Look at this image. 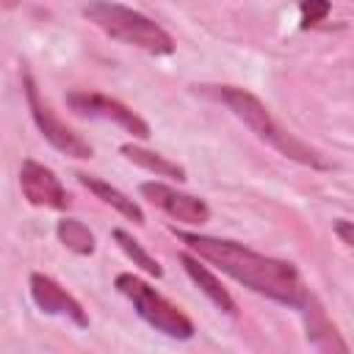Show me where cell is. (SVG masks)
<instances>
[{
  "mask_svg": "<svg viewBox=\"0 0 354 354\" xmlns=\"http://www.w3.org/2000/svg\"><path fill=\"white\" fill-rule=\"evenodd\" d=\"M171 232L188 252H194L199 260L216 266L221 274L232 277L252 293H260V296H266L277 304L293 307V310H304V304L310 301L304 279L293 263L260 254V252H254L238 241H230V238H213V235L188 232V230H177V227H171Z\"/></svg>",
  "mask_w": 354,
  "mask_h": 354,
  "instance_id": "obj_1",
  "label": "cell"
},
{
  "mask_svg": "<svg viewBox=\"0 0 354 354\" xmlns=\"http://www.w3.org/2000/svg\"><path fill=\"white\" fill-rule=\"evenodd\" d=\"M196 91H202L205 97H213L221 105H227L260 141H266L268 147H274L288 160H296V163L310 166V169H318V171L332 169V163L315 147H310L307 141H301L293 133H288V127H282L271 116V111L266 108V102L257 94L241 88V86H196Z\"/></svg>",
  "mask_w": 354,
  "mask_h": 354,
  "instance_id": "obj_2",
  "label": "cell"
},
{
  "mask_svg": "<svg viewBox=\"0 0 354 354\" xmlns=\"http://www.w3.org/2000/svg\"><path fill=\"white\" fill-rule=\"evenodd\" d=\"M83 17L119 44L138 47L149 55H171L174 53V39L169 36V30H163L155 19H149L147 14H141L130 6H122L113 0H88L83 6Z\"/></svg>",
  "mask_w": 354,
  "mask_h": 354,
  "instance_id": "obj_3",
  "label": "cell"
},
{
  "mask_svg": "<svg viewBox=\"0 0 354 354\" xmlns=\"http://www.w3.org/2000/svg\"><path fill=\"white\" fill-rule=\"evenodd\" d=\"M113 285L133 304L138 318L147 321L155 332L174 337V340H191L194 337V321L177 304H171L163 293H158L147 279L124 271V274H116Z\"/></svg>",
  "mask_w": 354,
  "mask_h": 354,
  "instance_id": "obj_4",
  "label": "cell"
},
{
  "mask_svg": "<svg viewBox=\"0 0 354 354\" xmlns=\"http://www.w3.org/2000/svg\"><path fill=\"white\" fill-rule=\"evenodd\" d=\"M22 86H25V100H28L30 116H33L39 133L44 136V141H47L50 147H55L58 152L69 155V158L88 160V158L94 155V147H91L80 133H75L66 122H61V119L55 116V111L41 100L39 86H36V80H33L28 72H25V77H22Z\"/></svg>",
  "mask_w": 354,
  "mask_h": 354,
  "instance_id": "obj_5",
  "label": "cell"
},
{
  "mask_svg": "<svg viewBox=\"0 0 354 354\" xmlns=\"http://www.w3.org/2000/svg\"><path fill=\"white\" fill-rule=\"evenodd\" d=\"M66 105L80 113V116H91V119H105V122H113L119 124L122 130H127L133 138L138 141H147L152 136L147 119H141L133 108H127L122 100L116 97H108V94H100V91H69L66 94Z\"/></svg>",
  "mask_w": 354,
  "mask_h": 354,
  "instance_id": "obj_6",
  "label": "cell"
},
{
  "mask_svg": "<svg viewBox=\"0 0 354 354\" xmlns=\"http://www.w3.org/2000/svg\"><path fill=\"white\" fill-rule=\"evenodd\" d=\"M141 196L149 199L158 210H163L166 216H171L174 221H183L188 227H199L205 221H210V207L205 199L194 196V194H185L174 185H166L160 180H147L138 185Z\"/></svg>",
  "mask_w": 354,
  "mask_h": 354,
  "instance_id": "obj_7",
  "label": "cell"
},
{
  "mask_svg": "<svg viewBox=\"0 0 354 354\" xmlns=\"http://www.w3.org/2000/svg\"><path fill=\"white\" fill-rule=\"evenodd\" d=\"M19 188H22V196L33 207H47V210L69 207V194H66L64 183L58 180V174L33 158L22 160V166H19Z\"/></svg>",
  "mask_w": 354,
  "mask_h": 354,
  "instance_id": "obj_8",
  "label": "cell"
},
{
  "mask_svg": "<svg viewBox=\"0 0 354 354\" xmlns=\"http://www.w3.org/2000/svg\"><path fill=\"white\" fill-rule=\"evenodd\" d=\"M28 285H30V299H33V304H36L44 315L66 318V321H72L77 329H86V326H88V315H86L83 304H80L72 293H66L53 277L41 274V271H33Z\"/></svg>",
  "mask_w": 354,
  "mask_h": 354,
  "instance_id": "obj_9",
  "label": "cell"
},
{
  "mask_svg": "<svg viewBox=\"0 0 354 354\" xmlns=\"http://www.w3.org/2000/svg\"><path fill=\"white\" fill-rule=\"evenodd\" d=\"M180 263L185 268V274L191 277V282L224 313V315H238V304L232 299V293L221 285V279L205 266V260H199L194 252H180Z\"/></svg>",
  "mask_w": 354,
  "mask_h": 354,
  "instance_id": "obj_10",
  "label": "cell"
},
{
  "mask_svg": "<svg viewBox=\"0 0 354 354\" xmlns=\"http://www.w3.org/2000/svg\"><path fill=\"white\" fill-rule=\"evenodd\" d=\"M75 177H77V183H80L83 188H88L97 199H102L105 205H111L116 213H122V216L130 218L133 224H144V221H147L141 205L133 202V199H130L127 194H122L119 188H113L111 183H105V180H100V177H94V174H86V171H77Z\"/></svg>",
  "mask_w": 354,
  "mask_h": 354,
  "instance_id": "obj_11",
  "label": "cell"
},
{
  "mask_svg": "<svg viewBox=\"0 0 354 354\" xmlns=\"http://www.w3.org/2000/svg\"><path fill=\"white\" fill-rule=\"evenodd\" d=\"M119 152H122L130 163L141 166L144 171H152L155 177H169V180H177V183H185V180H188V177H185V169H183L180 163H174V160L163 158L160 152H152V149H147V147H141V144L127 141V144L119 147Z\"/></svg>",
  "mask_w": 354,
  "mask_h": 354,
  "instance_id": "obj_12",
  "label": "cell"
},
{
  "mask_svg": "<svg viewBox=\"0 0 354 354\" xmlns=\"http://www.w3.org/2000/svg\"><path fill=\"white\" fill-rule=\"evenodd\" d=\"M55 235H58V241H61L69 252H75V254H80V257H88V254H94V249H97L94 232H91L83 221H77V218H61V221L55 224Z\"/></svg>",
  "mask_w": 354,
  "mask_h": 354,
  "instance_id": "obj_13",
  "label": "cell"
},
{
  "mask_svg": "<svg viewBox=\"0 0 354 354\" xmlns=\"http://www.w3.org/2000/svg\"><path fill=\"white\" fill-rule=\"evenodd\" d=\"M113 241H116V246L127 254V260H133V266H138L144 274H149V277H155V279H160L163 277V268H160V263L127 232V230H122V227H116L113 230Z\"/></svg>",
  "mask_w": 354,
  "mask_h": 354,
  "instance_id": "obj_14",
  "label": "cell"
},
{
  "mask_svg": "<svg viewBox=\"0 0 354 354\" xmlns=\"http://www.w3.org/2000/svg\"><path fill=\"white\" fill-rule=\"evenodd\" d=\"M332 11L329 0H299V14H301V28H313L324 22Z\"/></svg>",
  "mask_w": 354,
  "mask_h": 354,
  "instance_id": "obj_15",
  "label": "cell"
},
{
  "mask_svg": "<svg viewBox=\"0 0 354 354\" xmlns=\"http://www.w3.org/2000/svg\"><path fill=\"white\" fill-rule=\"evenodd\" d=\"M335 232L340 235L343 246H354V232H351V221H346V218L335 221Z\"/></svg>",
  "mask_w": 354,
  "mask_h": 354,
  "instance_id": "obj_16",
  "label": "cell"
},
{
  "mask_svg": "<svg viewBox=\"0 0 354 354\" xmlns=\"http://www.w3.org/2000/svg\"><path fill=\"white\" fill-rule=\"evenodd\" d=\"M19 0H0V8H17Z\"/></svg>",
  "mask_w": 354,
  "mask_h": 354,
  "instance_id": "obj_17",
  "label": "cell"
}]
</instances>
